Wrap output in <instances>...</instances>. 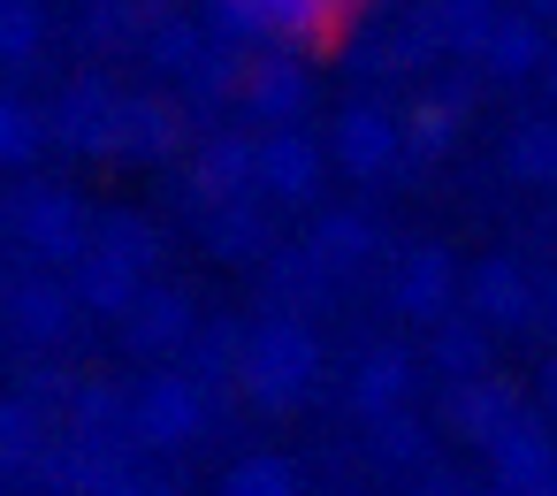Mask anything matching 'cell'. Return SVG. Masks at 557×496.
Listing matches in <instances>:
<instances>
[{
    "label": "cell",
    "mask_w": 557,
    "mask_h": 496,
    "mask_svg": "<svg viewBox=\"0 0 557 496\" xmlns=\"http://www.w3.org/2000/svg\"><path fill=\"white\" fill-rule=\"evenodd\" d=\"M252 389H260V405H290V389L313 374V336L306 328H260V344H252Z\"/></svg>",
    "instance_id": "1"
},
{
    "label": "cell",
    "mask_w": 557,
    "mask_h": 496,
    "mask_svg": "<svg viewBox=\"0 0 557 496\" xmlns=\"http://www.w3.org/2000/svg\"><path fill=\"white\" fill-rule=\"evenodd\" d=\"M138 427L161 443V435H191L199 427V397L184 389V382H153L146 389V405H138Z\"/></svg>",
    "instance_id": "2"
},
{
    "label": "cell",
    "mask_w": 557,
    "mask_h": 496,
    "mask_svg": "<svg viewBox=\"0 0 557 496\" xmlns=\"http://www.w3.org/2000/svg\"><path fill=\"white\" fill-rule=\"evenodd\" d=\"M336 146H344V161H351V169H382V161H389V146H397V131H389L382 115H344Z\"/></svg>",
    "instance_id": "3"
},
{
    "label": "cell",
    "mask_w": 557,
    "mask_h": 496,
    "mask_svg": "<svg viewBox=\"0 0 557 496\" xmlns=\"http://www.w3.org/2000/svg\"><path fill=\"white\" fill-rule=\"evenodd\" d=\"M260 176H268L275 191H313V146H306V138L260 146Z\"/></svg>",
    "instance_id": "4"
},
{
    "label": "cell",
    "mask_w": 557,
    "mask_h": 496,
    "mask_svg": "<svg viewBox=\"0 0 557 496\" xmlns=\"http://www.w3.org/2000/svg\"><path fill=\"white\" fill-rule=\"evenodd\" d=\"M24 230H32L39 245H54V252H70V245H77V222H70V199H24Z\"/></svg>",
    "instance_id": "5"
},
{
    "label": "cell",
    "mask_w": 557,
    "mask_h": 496,
    "mask_svg": "<svg viewBox=\"0 0 557 496\" xmlns=\"http://www.w3.org/2000/svg\"><path fill=\"white\" fill-rule=\"evenodd\" d=\"M252 100H260V108H268V115H290V108H298V100H306V77H298V70H283V62H275V70H260V77H252Z\"/></svg>",
    "instance_id": "6"
},
{
    "label": "cell",
    "mask_w": 557,
    "mask_h": 496,
    "mask_svg": "<svg viewBox=\"0 0 557 496\" xmlns=\"http://www.w3.org/2000/svg\"><path fill=\"white\" fill-rule=\"evenodd\" d=\"M230 496H290V466L283 458H252L230 473Z\"/></svg>",
    "instance_id": "7"
},
{
    "label": "cell",
    "mask_w": 557,
    "mask_h": 496,
    "mask_svg": "<svg viewBox=\"0 0 557 496\" xmlns=\"http://www.w3.org/2000/svg\"><path fill=\"white\" fill-rule=\"evenodd\" d=\"M85 298H92V306H131V268L100 252V260L85 268Z\"/></svg>",
    "instance_id": "8"
},
{
    "label": "cell",
    "mask_w": 557,
    "mask_h": 496,
    "mask_svg": "<svg viewBox=\"0 0 557 496\" xmlns=\"http://www.w3.org/2000/svg\"><path fill=\"white\" fill-rule=\"evenodd\" d=\"M32 32H39V16L24 9V0H9V9H0V62L32 54Z\"/></svg>",
    "instance_id": "9"
},
{
    "label": "cell",
    "mask_w": 557,
    "mask_h": 496,
    "mask_svg": "<svg viewBox=\"0 0 557 496\" xmlns=\"http://www.w3.org/2000/svg\"><path fill=\"white\" fill-rule=\"evenodd\" d=\"M32 138H39V123H32L24 108L0 100V161H24V153H32Z\"/></svg>",
    "instance_id": "10"
},
{
    "label": "cell",
    "mask_w": 557,
    "mask_h": 496,
    "mask_svg": "<svg viewBox=\"0 0 557 496\" xmlns=\"http://www.w3.org/2000/svg\"><path fill=\"white\" fill-rule=\"evenodd\" d=\"M260 161H252V146H214L207 153V184H245Z\"/></svg>",
    "instance_id": "11"
},
{
    "label": "cell",
    "mask_w": 557,
    "mask_h": 496,
    "mask_svg": "<svg viewBox=\"0 0 557 496\" xmlns=\"http://www.w3.org/2000/svg\"><path fill=\"white\" fill-rule=\"evenodd\" d=\"M138 328H146V336H138V344H176V328H184V306H176V298H153V306H146V321H138Z\"/></svg>",
    "instance_id": "12"
},
{
    "label": "cell",
    "mask_w": 557,
    "mask_h": 496,
    "mask_svg": "<svg viewBox=\"0 0 557 496\" xmlns=\"http://www.w3.org/2000/svg\"><path fill=\"white\" fill-rule=\"evenodd\" d=\"M24 321H32V328H39V321L54 328V321H62V298H54V290H24Z\"/></svg>",
    "instance_id": "13"
},
{
    "label": "cell",
    "mask_w": 557,
    "mask_h": 496,
    "mask_svg": "<svg viewBox=\"0 0 557 496\" xmlns=\"http://www.w3.org/2000/svg\"><path fill=\"white\" fill-rule=\"evenodd\" d=\"M336 9H351V0H336Z\"/></svg>",
    "instance_id": "14"
}]
</instances>
